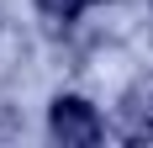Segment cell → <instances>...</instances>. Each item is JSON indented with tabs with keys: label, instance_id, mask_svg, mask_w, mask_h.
Returning a JSON list of instances; mask_svg holds the SVG:
<instances>
[{
	"label": "cell",
	"instance_id": "1",
	"mask_svg": "<svg viewBox=\"0 0 153 148\" xmlns=\"http://www.w3.org/2000/svg\"><path fill=\"white\" fill-rule=\"evenodd\" d=\"M48 127H53L58 143H79V148L100 143V117H95V106L79 101V95H58L53 111H48Z\"/></svg>",
	"mask_w": 153,
	"mask_h": 148
},
{
	"label": "cell",
	"instance_id": "2",
	"mask_svg": "<svg viewBox=\"0 0 153 148\" xmlns=\"http://www.w3.org/2000/svg\"><path fill=\"white\" fill-rule=\"evenodd\" d=\"M37 5H42L53 21H74V16L85 11V0H37Z\"/></svg>",
	"mask_w": 153,
	"mask_h": 148
}]
</instances>
